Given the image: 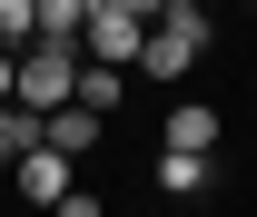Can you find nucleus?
<instances>
[{"label": "nucleus", "instance_id": "1", "mask_svg": "<svg viewBox=\"0 0 257 217\" xmlns=\"http://www.w3.org/2000/svg\"><path fill=\"white\" fill-rule=\"evenodd\" d=\"M208 40H218L208 0H159V10H149V50H139V79H188V69L208 60Z\"/></svg>", "mask_w": 257, "mask_h": 217}, {"label": "nucleus", "instance_id": "2", "mask_svg": "<svg viewBox=\"0 0 257 217\" xmlns=\"http://www.w3.org/2000/svg\"><path fill=\"white\" fill-rule=\"evenodd\" d=\"M79 89V40H20L10 50V99L20 109H60Z\"/></svg>", "mask_w": 257, "mask_h": 217}, {"label": "nucleus", "instance_id": "3", "mask_svg": "<svg viewBox=\"0 0 257 217\" xmlns=\"http://www.w3.org/2000/svg\"><path fill=\"white\" fill-rule=\"evenodd\" d=\"M79 50H89V60H119V69H139V50H149V20L109 0V10H89V20H79Z\"/></svg>", "mask_w": 257, "mask_h": 217}, {"label": "nucleus", "instance_id": "4", "mask_svg": "<svg viewBox=\"0 0 257 217\" xmlns=\"http://www.w3.org/2000/svg\"><path fill=\"white\" fill-rule=\"evenodd\" d=\"M10 168H20V197H30V207H60V187L79 178V158H69V148H50V138H30Z\"/></svg>", "mask_w": 257, "mask_h": 217}, {"label": "nucleus", "instance_id": "5", "mask_svg": "<svg viewBox=\"0 0 257 217\" xmlns=\"http://www.w3.org/2000/svg\"><path fill=\"white\" fill-rule=\"evenodd\" d=\"M159 187L168 197H208L218 187V148H168L159 138Z\"/></svg>", "mask_w": 257, "mask_h": 217}, {"label": "nucleus", "instance_id": "6", "mask_svg": "<svg viewBox=\"0 0 257 217\" xmlns=\"http://www.w3.org/2000/svg\"><path fill=\"white\" fill-rule=\"evenodd\" d=\"M159 138H168V148H218V109H198V99H178V109L159 119Z\"/></svg>", "mask_w": 257, "mask_h": 217}, {"label": "nucleus", "instance_id": "7", "mask_svg": "<svg viewBox=\"0 0 257 217\" xmlns=\"http://www.w3.org/2000/svg\"><path fill=\"white\" fill-rule=\"evenodd\" d=\"M40 138V109H20V99H0V168H10V158L30 148Z\"/></svg>", "mask_w": 257, "mask_h": 217}, {"label": "nucleus", "instance_id": "8", "mask_svg": "<svg viewBox=\"0 0 257 217\" xmlns=\"http://www.w3.org/2000/svg\"><path fill=\"white\" fill-rule=\"evenodd\" d=\"M20 40H40V20H30V0H0V50H20Z\"/></svg>", "mask_w": 257, "mask_h": 217}, {"label": "nucleus", "instance_id": "9", "mask_svg": "<svg viewBox=\"0 0 257 217\" xmlns=\"http://www.w3.org/2000/svg\"><path fill=\"white\" fill-rule=\"evenodd\" d=\"M0 99H10V50H0Z\"/></svg>", "mask_w": 257, "mask_h": 217}, {"label": "nucleus", "instance_id": "10", "mask_svg": "<svg viewBox=\"0 0 257 217\" xmlns=\"http://www.w3.org/2000/svg\"><path fill=\"white\" fill-rule=\"evenodd\" d=\"M237 10H257V0H237Z\"/></svg>", "mask_w": 257, "mask_h": 217}]
</instances>
